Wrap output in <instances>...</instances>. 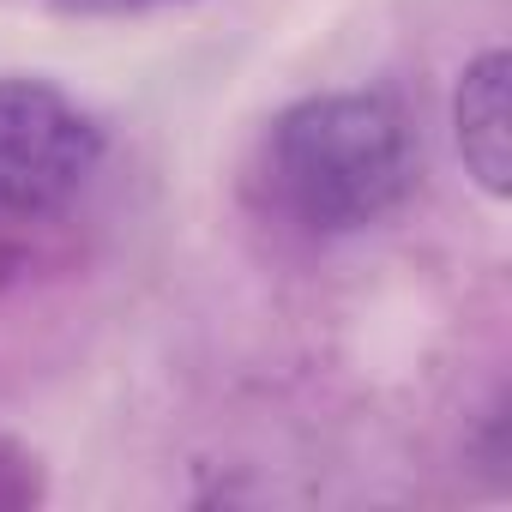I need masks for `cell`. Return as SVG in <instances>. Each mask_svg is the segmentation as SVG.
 I'll return each mask as SVG.
<instances>
[{"mask_svg":"<svg viewBox=\"0 0 512 512\" xmlns=\"http://www.w3.org/2000/svg\"><path fill=\"white\" fill-rule=\"evenodd\" d=\"M278 205L314 235L380 223L416 181V133L380 91H320L290 103L266 139Z\"/></svg>","mask_w":512,"mask_h":512,"instance_id":"6da1fadb","label":"cell"},{"mask_svg":"<svg viewBox=\"0 0 512 512\" xmlns=\"http://www.w3.org/2000/svg\"><path fill=\"white\" fill-rule=\"evenodd\" d=\"M103 163V127L49 79H0V211L43 217Z\"/></svg>","mask_w":512,"mask_h":512,"instance_id":"7a4b0ae2","label":"cell"},{"mask_svg":"<svg viewBox=\"0 0 512 512\" xmlns=\"http://www.w3.org/2000/svg\"><path fill=\"white\" fill-rule=\"evenodd\" d=\"M452 139H458L464 175L488 199H506L512 193V61H506V49H482L458 73Z\"/></svg>","mask_w":512,"mask_h":512,"instance_id":"3957f363","label":"cell"},{"mask_svg":"<svg viewBox=\"0 0 512 512\" xmlns=\"http://www.w3.org/2000/svg\"><path fill=\"white\" fill-rule=\"evenodd\" d=\"M73 13H133V7H157V0H61Z\"/></svg>","mask_w":512,"mask_h":512,"instance_id":"277c9868","label":"cell"}]
</instances>
